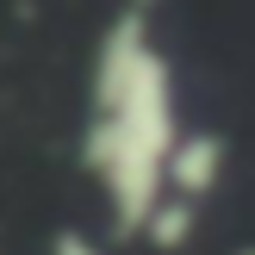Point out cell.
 <instances>
[{"label":"cell","instance_id":"obj_2","mask_svg":"<svg viewBox=\"0 0 255 255\" xmlns=\"http://www.w3.org/2000/svg\"><path fill=\"white\" fill-rule=\"evenodd\" d=\"M224 174H231V143H224L218 131H181V143H174V156H168V193L206 206L224 187Z\"/></svg>","mask_w":255,"mask_h":255},{"label":"cell","instance_id":"obj_5","mask_svg":"<svg viewBox=\"0 0 255 255\" xmlns=\"http://www.w3.org/2000/svg\"><path fill=\"white\" fill-rule=\"evenodd\" d=\"M237 255H255V249H237Z\"/></svg>","mask_w":255,"mask_h":255},{"label":"cell","instance_id":"obj_1","mask_svg":"<svg viewBox=\"0 0 255 255\" xmlns=\"http://www.w3.org/2000/svg\"><path fill=\"white\" fill-rule=\"evenodd\" d=\"M181 143V94L174 62L156 44L149 6H125L100 31L87 75V125L81 162L125 237H143L149 212L168 199V156Z\"/></svg>","mask_w":255,"mask_h":255},{"label":"cell","instance_id":"obj_3","mask_svg":"<svg viewBox=\"0 0 255 255\" xmlns=\"http://www.w3.org/2000/svg\"><path fill=\"white\" fill-rule=\"evenodd\" d=\"M193 224H199V206H193V199H181V193H168L156 212H149L143 243H156V249H181L187 237H193Z\"/></svg>","mask_w":255,"mask_h":255},{"label":"cell","instance_id":"obj_4","mask_svg":"<svg viewBox=\"0 0 255 255\" xmlns=\"http://www.w3.org/2000/svg\"><path fill=\"white\" fill-rule=\"evenodd\" d=\"M50 255H106L94 243V237H81V231H56V243H50Z\"/></svg>","mask_w":255,"mask_h":255}]
</instances>
